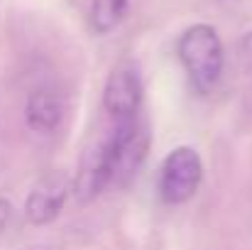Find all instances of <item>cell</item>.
<instances>
[{
	"label": "cell",
	"instance_id": "1",
	"mask_svg": "<svg viewBox=\"0 0 252 250\" xmlns=\"http://www.w3.org/2000/svg\"><path fill=\"white\" fill-rule=\"evenodd\" d=\"M176 54L198 93H208L223 74L225 52L211 25H191L176 42Z\"/></svg>",
	"mask_w": 252,
	"mask_h": 250
},
{
	"label": "cell",
	"instance_id": "7",
	"mask_svg": "<svg viewBox=\"0 0 252 250\" xmlns=\"http://www.w3.org/2000/svg\"><path fill=\"white\" fill-rule=\"evenodd\" d=\"M25 118H27V125L34 133H52V130H57V125L62 123L59 96L47 91V88L32 91L30 98H27V106H25Z\"/></svg>",
	"mask_w": 252,
	"mask_h": 250
},
{
	"label": "cell",
	"instance_id": "9",
	"mask_svg": "<svg viewBox=\"0 0 252 250\" xmlns=\"http://www.w3.org/2000/svg\"><path fill=\"white\" fill-rule=\"evenodd\" d=\"M240 57H243L245 64L252 67V32H248V35L243 37V42H240Z\"/></svg>",
	"mask_w": 252,
	"mask_h": 250
},
{
	"label": "cell",
	"instance_id": "8",
	"mask_svg": "<svg viewBox=\"0 0 252 250\" xmlns=\"http://www.w3.org/2000/svg\"><path fill=\"white\" fill-rule=\"evenodd\" d=\"M127 15V0H93L91 5V25L95 32L115 30Z\"/></svg>",
	"mask_w": 252,
	"mask_h": 250
},
{
	"label": "cell",
	"instance_id": "4",
	"mask_svg": "<svg viewBox=\"0 0 252 250\" xmlns=\"http://www.w3.org/2000/svg\"><path fill=\"white\" fill-rule=\"evenodd\" d=\"M142 106V81L137 76V69L132 64H118L103 91V108L113 118V123L135 120L140 118Z\"/></svg>",
	"mask_w": 252,
	"mask_h": 250
},
{
	"label": "cell",
	"instance_id": "5",
	"mask_svg": "<svg viewBox=\"0 0 252 250\" xmlns=\"http://www.w3.org/2000/svg\"><path fill=\"white\" fill-rule=\"evenodd\" d=\"M69 191H71V186H69L66 177H62V174L44 177L30 191V196L25 201V216H27V221L32 226H47V223H52L62 214V209H64V204L69 199Z\"/></svg>",
	"mask_w": 252,
	"mask_h": 250
},
{
	"label": "cell",
	"instance_id": "2",
	"mask_svg": "<svg viewBox=\"0 0 252 250\" xmlns=\"http://www.w3.org/2000/svg\"><path fill=\"white\" fill-rule=\"evenodd\" d=\"M103 143H105L110 167H113V184H127L147 157V150H150L147 128L140 123V118L113 123Z\"/></svg>",
	"mask_w": 252,
	"mask_h": 250
},
{
	"label": "cell",
	"instance_id": "6",
	"mask_svg": "<svg viewBox=\"0 0 252 250\" xmlns=\"http://www.w3.org/2000/svg\"><path fill=\"white\" fill-rule=\"evenodd\" d=\"M110 184H113V167H110L105 143L100 140L98 145H93L91 150L84 152L76 181H74V191L81 201H91Z\"/></svg>",
	"mask_w": 252,
	"mask_h": 250
},
{
	"label": "cell",
	"instance_id": "3",
	"mask_svg": "<svg viewBox=\"0 0 252 250\" xmlns=\"http://www.w3.org/2000/svg\"><path fill=\"white\" fill-rule=\"evenodd\" d=\"M203 179V162L201 155L189 147H174L167 155L164 165H162V174H159V196L164 204H184L189 201Z\"/></svg>",
	"mask_w": 252,
	"mask_h": 250
}]
</instances>
